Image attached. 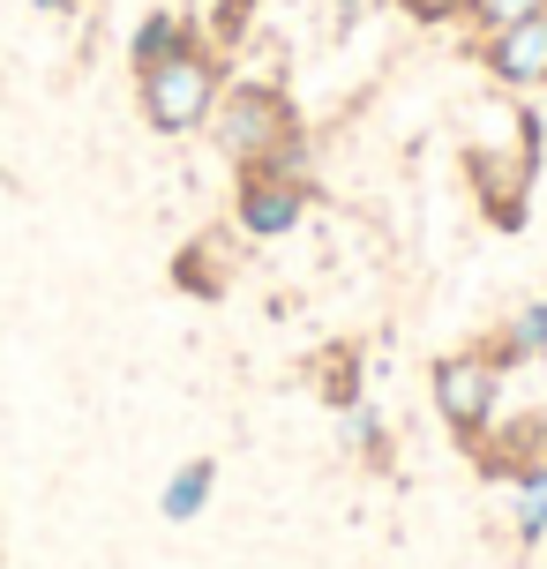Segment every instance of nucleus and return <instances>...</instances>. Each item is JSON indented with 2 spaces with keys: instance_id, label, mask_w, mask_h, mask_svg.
<instances>
[{
  "instance_id": "11",
  "label": "nucleus",
  "mask_w": 547,
  "mask_h": 569,
  "mask_svg": "<svg viewBox=\"0 0 547 569\" xmlns=\"http://www.w3.org/2000/svg\"><path fill=\"white\" fill-rule=\"evenodd\" d=\"M256 172H270V180H286V188H308V196H316V150H308V136L278 142V150H270Z\"/></svg>"
},
{
  "instance_id": "14",
  "label": "nucleus",
  "mask_w": 547,
  "mask_h": 569,
  "mask_svg": "<svg viewBox=\"0 0 547 569\" xmlns=\"http://www.w3.org/2000/svg\"><path fill=\"white\" fill-rule=\"evenodd\" d=\"M346 435H352L368 457H382V420H375L368 405H346Z\"/></svg>"
},
{
  "instance_id": "1",
  "label": "nucleus",
  "mask_w": 547,
  "mask_h": 569,
  "mask_svg": "<svg viewBox=\"0 0 547 569\" xmlns=\"http://www.w3.org/2000/svg\"><path fill=\"white\" fill-rule=\"evenodd\" d=\"M218 98H226V60L210 53L202 38L188 53H173V60H158V68L136 76V106H143V120L158 136H196V128H210Z\"/></svg>"
},
{
  "instance_id": "15",
  "label": "nucleus",
  "mask_w": 547,
  "mask_h": 569,
  "mask_svg": "<svg viewBox=\"0 0 547 569\" xmlns=\"http://www.w3.org/2000/svg\"><path fill=\"white\" fill-rule=\"evenodd\" d=\"M248 8H256V0H226V8H218V23H226V38H240V23H248Z\"/></svg>"
},
{
  "instance_id": "6",
  "label": "nucleus",
  "mask_w": 547,
  "mask_h": 569,
  "mask_svg": "<svg viewBox=\"0 0 547 569\" xmlns=\"http://www.w3.org/2000/svg\"><path fill=\"white\" fill-rule=\"evenodd\" d=\"M300 210H308V188H286L270 172H240V188H232V226L248 240H286L300 226Z\"/></svg>"
},
{
  "instance_id": "10",
  "label": "nucleus",
  "mask_w": 547,
  "mask_h": 569,
  "mask_svg": "<svg viewBox=\"0 0 547 569\" xmlns=\"http://www.w3.org/2000/svg\"><path fill=\"white\" fill-rule=\"evenodd\" d=\"M503 368H518V360H533V352H547V300H533V308L510 315V330H503Z\"/></svg>"
},
{
  "instance_id": "4",
  "label": "nucleus",
  "mask_w": 547,
  "mask_h": 569,
  "mask_svg": "<svg viewBox=\"0 0 547 569\" xmlns=\"http://www.w3.org/2000/svg\"><path fill=\"white\" fill-rule=\"evenodd\" d=\"M465 172H473V188H480V202L495 210V226H518L525 218V188H533V172H540V120H518V150H473L465 158Z\"/></svg>"
},
{
  "instance_id": "3",
  "label": "nucleus",
  "mask_w": 547,
  "mask_h": 569,
  "mask_svg": "<svg viewBox=\"0 0 547 569\" xmlns=\"http://www.w3.org/2000/svg\"><path fill=\"white\" fill-rule=\"evenodd\" d=\"M503 352H480V345H465V352H442L428 368V390H435V412H442V427L458 435V442H480V435H495V412H503Z\"/></svg>"
},
{
  "instance_id": "2",
  "label": "nucleus",
  "mask_w": 547,
  "mask_h": 569,
  "mask_svg": "<svg viewBox=\"0 0 547 569\" xmlns=\"http://www.w3.org/2000/svg\"><path fill=\"white\" fill-rule=\"evenodd\" d=\"M292 136H300V106L278 83H226L218 113H210V142L232 158V172H256Z\"/></svg>"
},
{
  "instance_id": "8",
  "label": "nucleus",
  "mask_w": 547,
  "mask_h": 569,
  "mask_svg": "<svg viewBox=\"0 0 547 569\" xmlns=\"http://www.w3.org/2000/svg\"><path fill=\"white\" fill-rule=\"evenodd\" d=\"M210 487H218V465L210 457H188L173 480H166V495H158V510L173 517V525H188V517H202V502H210Z\"/></svg>"
},
{
  "instance_id": "13",
  "label": "nucleus",
  "mask_w": 547,
  "mask_h": 569,
  "mask_svg": "<svg viewBox=\"0 0 547 569\" xmlns=\"http://www.w3.org/2000/svg\"><path fill=\"white\" fill-rule=\"evenodd\" d=\"M405 16H412V23H465V16H473V0H398Z\"/></svg>"
},
{
  "instance_id": "16",
  "label": "nucleus",
  "mask_w": 547,
  "mask_h": 569,
  "mask_svg": "<svg viewBox=\"0 0 547 569\" xmlns=\"http://www.w3.org/2000/svg\"><path fill=\"white\" fill-rule=\"evenodd\" d=\"M375 0H338V23H352V16H368Z\"/></svg>"
},
{
  "instance_id": "7",
  "label": "nucleus",
  "mask_w": 547,
  "mask_h": 569,
  "mask_svg": "<svg viewBox=\"0 0 547 569\" xmlns=\"http://www.w3.org/2000/svg\"><path fill=\"white\" fill-rule=\"evenodd\" d=\"M188 46H196V23H188V16H173V8H158V16H143V23H136L128 60H136V76H143V68H158V60L188 53Z\"/></svg>"
},
{
  "instance_id": "9",
  "label": "nucleus",
  "mask_w": 547,
  "mask_h": 569,
  "mask_svg": "<svg viewBox=\"0 0 547 569\" xmlns=\"http://www.w3.org/2000/svg\"><path fill=\"white\" fill-rule=\"evenodd\" d=\"M510 480H518V502H510V510H518V540H547V465L533 457Z\"/></svg>"
},
{
  "instance_id": "5",
  "label": "nucleus",
  "mask_w": 547,
  "mask_h": 569,
  "mask_svg": "<svg viewBox=\"0 0 547 569\" xmlns=\"http://www.w3.org/2000/svg\"><path fill=\"white\" fill-rule=\"evenodd\" d=\"M480 68L510 90H547V16H525V23L480 30Z\"/></svg>"
},
{
  "instance_id": "12",
  "label": "nucleus",
  "mask_w": 547,
  "mask_h": 569,
  "mask_svg": "<svg viewBox=\"0 0 547 569\" xmlns=\"http://www.w3.org/2000/svg\"><path fill=\"white\" fill-rule=\"evenodd\" d=\"M525 16H547V0H473V16H465V23L503 30V23H525Z\"/></svg>"
},
{
  "instance_id": "17",
  "label": "nucleus",
  "mask_w": 547,
  "mask_h": 569,
  "mask_svg": "<svg viewBox=\"0 0 547 569\" xmlns=\"http://www.w3.org/2000/svg\"><path fill=\"white\" fill-rule=\"evenodd\" d=\"M30 8H68V0H30Z\"/></svg>"
}]
</instances>
